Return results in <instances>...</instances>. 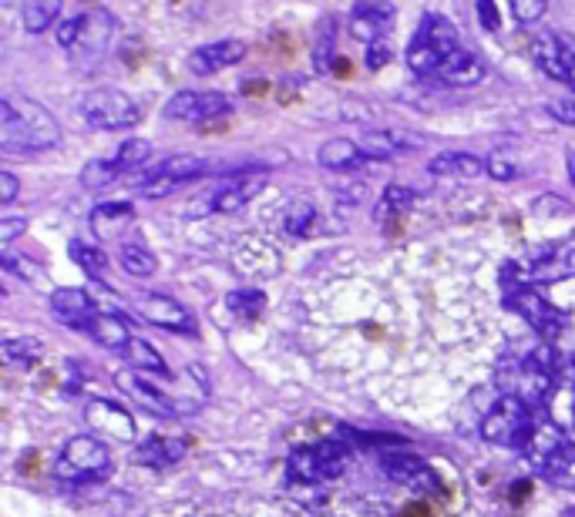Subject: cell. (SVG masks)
I'll return each instance as SVG.
<instances>
[{
	"label": "cell",
	"instance_id": "4",
	"mask_svg": "<svg viewBox=\"0 0 575 517\" xmlns=\"http://www.w3.org/2000/svg\"><path fill=\"white\" fill-rule=\"evenodd\" d=\"M535 420H539V414L528 404H522L518 396H502V401L485 414L481 436L498 447H525L535 430Z\"/></svg>",
	"mask_w": 575,
	"mask_h": 517
},
{
	"label": "cell",
	"instance_id": "35",
	"mask_svg": "<svg viewBox=\"0 0 575 517\" xmlns=\"http://www.w3.org/2000/svg\"><path fill=\"white\" fill-rule=\"evenodd\" d=\"M68 256L82 266V272H88L95 283H101L108 275V256L98 249V246H85V243H71L68 246Z\"/></svg>",
	"mask_w": 575,
	"mask_h": 517
},
{
	"label": "cell",
	"instance_id": "20",
	"mask_svg": "<svg viewBox=\"0 0 575 517\" xmlns=\"http://www.w3.org/2000/svg\"><path fill=\"white\" fill-rule=\"evenodd\" d=\"M394 4H357L351 14V34L367 45H383V34L394 24Z\"/></svg>",
	"mask_w": 575,
	"mask_h": 517
},
{
	"label": "cell",
	"instance_id": "2",
	"mask_svg": "<svg viewBox=\"0 0 575 517\" xmlns=\"http://www.w3.org/2000/svg\"><path fill=\"white\" fill-rule=\"evenodd\" d=\"M454 51H462V45H457V30L438 17V14H428L425 21H420L417 34H414V41L407 48V67L420 77H435V71L454 54Z\"/></svg>",
	"mask_w": 575,
	"mask_h": 517
},
{
	"label": "cell",
	"instance_id": "49",
	"mask_svg": "<svg viewBox=\"0 0 575 517\" xmlns=\"http://www.w3.org/2000/svg\"><path fill=\"white\" fill-rule=\"evenodd\" d=\"M565 165H568V182H572V188H575V151L565 155Z\"/></svg>",
	"mask_w": 575,
	"mask_h": 517
},
{
	"label": "cell",
	"instance_id": "31",
	"mask_svg": "<svg viewBox=\"0 0 575 517\" xmlns=\"http://www.w3.org/2000/svg\"><path fill=\"white\" fill-rule=\"evenodd\" d=\"M132 219H135V212H132L129 202H111V206H98V209L91 212V229H95L101 238H108V235L119 232V225H129Z\"/></svg>",
	"mask_w": 575,
	"mask_h": 517
},
{
	"label": "cell",
	"instance_id": "30",
	"mask_svg": "<svg viewBox=\"0 0 575 517\" xmlns=\"http://www.w3.org/2000/svg\"><path fill=\"white\" fill-rule=\"evenodd\" d=\"M542 477L562 491H575V447L565 444L555 457H549L542 464Z\"/></svg>",
	"mask_w": 575,
	"mask_h": 517
},
{
	"label": "cell",
	"instance_id": "18",
	"mask_svg": "<svg viewBox=\"0 0 575 517\" xmlns=\"http://www.w3.org/2000/svg\"><path fill=\"white\" fill-rule=\"evenodd\" d=\"M246 58V45L236 41V37H225V41H212V45H203L188 54V71L199 74V77H209V74H219L225 67H233Z\"/></svg>",
	"mask_w": 575,
	"mask_h": 517
},
{
	"label": "cell",
	"instance_id": "17",
	"mask_svg": "<svg viewBox=\"0 0 575 517\" xmlns=\"http://www.w3.org/2000/svg\"><path fill=\"white\" fill-rule=\"evenodd\" d=\"M266 182H270V172H243V175H236L233 182H225V185H219L216 188V195H212V209L216 212H225V216H233V212H240V209H246L253 198L266 188Z\"/></svg>",
	"mask_w": 575,
	"mask_h": 517
},
{
	"label": "cell",
	"instance_id": "33",
	"mask_svg": "<svg viewBox=\"0 0 575 517\" xmlns=\"http://www.w3.org/2000/svg\"><path fill=\"white\" fill-rule=\"evenodd\" d=\"M414 206V192L404 188V185H388L380 195V202L374 209V219H404V212Z\"/></svg>",
	"mask_w": 575,
	"mask_h": 517
},
{
	"label": "cell",
	"instance_id": "43",
	"mask_svg": "<svg viewBox=\"0 0 575 517\" xmlns=\"http://www.w3.org/2000/svg\"><path fill=\"white\" fill-rule=\"evenodd\" d=\"M488 175L498 179V182H512V179L518 175V169L509 162V158H505L502 151H494V155L488 158Z\"/></svg>",
	"mask_w": 575,
	"mask_h": 517
},
{
	"label": "cell",
	"instance_id": "12",
	"mask_svg": "<svg viewBox=\"0 0 575 517\" xmlns=\"http://www.w3.org/2000/svg\"><path fill=\"white\" fill-rule=\"evenodd\" d=\"M575 275V238H565V243H549L542 253H535L528 280L535 286H552Z\"/></svg>",
	"mask_w": 575,
	"mask_h": 517
},
{
	"label": "cell",
	"instance_id": "27",
	"mask_svg": "<svg viewBox=\"0 0 575 517\" xmlns=\"http://www.w3.org/2000/svg\"><path fill=\"white\" fill-rule=\"evenodd\" d=\"M98 346H105V349H129V343L135 340L132 336V330L125 327V320H119L114 312H108V309H101L98 316H95V323L85 330Z\"/></svg>",
	"mask_w": 575,
	"mask_h": 517
},
{
	"label": "cell",
	"instance_id": "42",
	"mask_svg": "<svg viewBox=\"0 0 575 517\" xmlns=\"http://www.w3.org/2000/svg\"><path fill=\"white\" fill-rule=\"evenodd\" d=\"M24 232H27V216H4L0 219V243H4V249H11V243Z\"/></svg>",
	"mask_w": 575,
	"mask_h": 517
},
{
	"label": "cell",
	"instance_id": "47",
	"mask_svg": "<svg viewBox=\"0 0 575 517\" xmlns=\"http://www.w3.org/2000/svg\"><path fill=\"white\" fill-rule=\"evenodd\" d=\"M478 21H481L488 30L502 27V21H498V4H488V0H481V4H478Z\"/></svg>",
	"mask_w": 575,
	"mask_h": 517
},
{
	"label": "cell",
	"instance_id": "1",
	"mask_svg": "<svg viewBox=\"0 0 575 517\" xmlns=\"http://www.w3.org/2000/svg\"><path fill=\"white\" fill-rule=\"evenodd\" d=\"M61 138L58 122L45 104H37L24 95L0 98V148L8 155H30L48 151Z\"/></svg>",
	"mask_w": 575,
	"mask_h": 517
},
{
	"label": "cell",
	"instance_id": "6",
	"mask_svg": "<svg viewBox=\"0 0 575 517\" xmlns=\"http://www.w3.org/2000/svg\"><path fill=\"white\" fill-rule=\"evenodd\" d=\"M351 464V451L343 447L340 441H323L314 447H303L290 457V473L299 477V481H333Z\"/></svg>",
	"mask_w": 575,
	"mask_h": 517
},
{
	"label": "cell",
	"instance_id": "14",
	"mask_svg": "<svg viewBox=\"0 0 575 517\" xmlns=\"http://www.w3.org/2000/svg\"><path fill=\"white\" fill-rule=\"evenodd\" d=\"M85 423H88L91 433H108V436H114V441H122V444H132L135 433H138L135 417L125 407L111 404V401H91L85 407Z\"/></svg>",
	"mask_w": 575,
	"mask_h": 517
},
{
	"label": "cell",
	"instance_id": "28",
	"mask_svg": "<svg viewBox=\"0 0 575 517\" xmlns=\"http://www.w3.org/2000/svg\"><path fill=\"white\" fill-rule=\"evenodd\" d=\"M119 262L129 275H135V280H148V275H156L159 269L156 256H151L142 243H132V238H125L119 246Z\"/></svg>",
	"mask_w": 575,
	"mask_h": 517
},
{
	"label": "cell",
	"instance_id": "44",
	"mask_svg": "<svg viewBox=\"0 0 575 517\" xmlns=\"http://www.w3.org/2000/svg\"><path fill=\"white\" fill-rule=\"evenodd\" d=\"M549 114L555 118V122L575 128V95H572V98H552V101H549Z\"/></svg>",
	"mask_w": 575,
	"mask_h": 517
},
{
	"label": "cell",
	"instance_id": "45",
	"mask_svg": "<svg viewBox=\"0 0 575 517\" xmlns=\"http://www.w3.org/2000/svg\"><path fill=\"white\" fill-rule=\"evenodd\" d=\"M21 195V182L14 172H0V206H14Z\"/></svg>",
	"mask_w": 575,
	"mask_h": 517
},
{
	"label": "cell",
	"instance_id": "24",
	"mask_svg": "<svg viewBox=\"0 0 575 517\" xmlns=\"http://www.w3.org/2000/svg\"><path fill=\"white\" fill-rule=\"evenodd\" d=\"M188 451L185 441H179V436H162V433H151L148 441H142L135 447V460L145 464V467H162V464H175L182 460Z\"/></svg>",
	"mask_w": 575,
	"mask_h": 517
},
{
	"label": "cell",
	"instance_id": "8",
	"mask_svg": "<svg viewBox=\"0 0 575 517\" xmlns=\"http://www.w3.org/2000/svg\"><path fill=\"white\" fill-rule=\"evenodd\" d=\"M509 306L522 316L528 327H535V333H539L546 343H555V340L562 336V330H565V312L555 309L535 286H518V290H512Z\"/></svg>",
	"mask_w": 575,
	"mask_h": 517
},
{
	"label": "cell",
	"instance_id": "10",
	"mask_svg": "<svg viewBox=\"0 0 575 517\" xmlns=\"http://www.w3.org/2000/svg\"><path fill=\"white\" fill-rule=\"evenodd\" d=\"M114 386H119L125 396H132L135 407H145L148 414L166 417V420H175V417H179V410H175L179 404L162 390V383L145 380L138 370H119V373H114Z\"/></svg>",
	"mask_w": 575,
	"mask_h": 517
},
{
	"label": "cell",
	"instance_id": "51",
	"mask_svg": "<svg viewBox=\"0 0 575 517\" xmlns=\"http://www.w3.org/2000/svg\"><path fill=\"white\" fill-rule=\"evenodd\" d=\"M568 517H575V510H568Z\"/></svg>",
	"mask_w": 575,
	"mask_h": 517
},
{
	"label": "cell",
	"instance_id": "29",
	"mask_svg": "<svg viewBox=\"0 0 575 517\" xmlns=\"http://www.w3.org/2000/svg\"><path fill=\"white\" fill-rule=\"evenodd\" d=\"M45 353V343L37 336H11L0 343V356H4V364L11 367H27V364H37Z\"/></svg>",
	"mask_w": 575,
	"mask_h": 517
},
{
	"label": "cell",
	"instance_id": "22",
	"mask_svg": "<svg viewBox=\"0 0 575 517\" xmlns=\"http://www.w3.org/2000/svg\"><path fill=\"white\" fill-rule=\"evenodd\" d=\"M357 145H360L367 162H388V158L401 155L404 148H417L420 141L411 135H401V132H367L357 138Z\"/></svg>",
	"mask_w": 575,
	"mask_h": 517
},
{
	"label": "cell",
	"instance_id": "9",
	"mask_svg": "<svg viewBox=\"0 0 575 517\" xmlns=\"http://www.w3.org/2000/svg\"><path fill=\"white\" fill-rule=\"evenodd\" d=\"M233 101L222 91H175L162 114L172 118V122H209V118H219V114H229Z\"/></svg>",
	"mask_w": 575,
	"mask_h": 517
},
{
	"label": "cell",
	"instance_id": "15",
	"mask_svg": "<svg viewBox=\"0 0 575 517\" xmlns=\"http://www.w3.org/2000/svg\"><path fill=\"white\" fill-rule=\"evenodd\" d=\"M531 54H535V64H539L549 77H555V82H568V67L575 61V41H572V37L546 30V34L535 37Z\"/></svg>",
	"mask_w": 575,
	"mask_h": 517
},
{
	"label": "cell",
	"instance_id": "34",
	"mask_svg": "<svg viewBox=\"0 0 575 517\" xmlns=\"http://www.w3.org/2000/svg\"><path fill=\"white\" fill-rule=\"evenodd\" d=\"M61 14V4L58 0H37V4H24L21 11V21H24V30L27 34H45Z\"/></svg>",
	"mask_w": 575,
	"mask_h": 517
},
{
	"label": "cell",
	"instance_id": "32",
	"mask_svg": "<svg viewBox=\"0 0 575 517\" xmlns=\"http://www.w3.org/2000/svg\"><path fill=\"white\" fill-rule=\"evenodd\" d=\"M125 356H129V364H132V370H148V373H169V367H166V360H162V353L151 346L148 340H142V336H135L132 343H129V349H125Z\"/></svg>",
	"mask_w": 575,
	"mask_h": 517
},
{
	"label": "cell",
	"instance_id": "41",
	"mask_svg": "<svg viewBox=\"0 0 575 517\" xmlns=\"http://www.w3.org/2000/svg\"><path fill=\"white\" fill-rule=\"evenodd\" d=\"M549 11V4H542V0H515L512 4V17L522 21V24H535V21H542Z\"/></svg>",
	"mask_w": 575,
	"mask_h": 517
},
{
	"label": "cell",
	"instance_id": "50",
	"mask_svg": "<svg viewBox=\"0 0 575 517\" xmlns=\"http://www.w3.org/2000/svg\"><path fill=\"white\" fill-rule=\"evenodd\" d=\"M568 85L575 88V61H572V67H568Z\"/></svg>",
	"mask_w": 575,
	"mask_h": 517
},
{
	"label": "cell",
	"instance_id": "25",
	"mask_svg": "<svg viewBox=\"0 0 575 517\" xmlns=\"http://www.w3.org/2000/svg\"><path fill=\"white\" fill-rule=\"evenodd\" d=\"M317 162L323 169H333V172H347V169L364 165L367 158H364V151L354 138H330L317 148Z\"/></svg>",
	"mask_w": 575,
	"mask_h": 517
},
{
	"label": "cell",
	"instance_id": "48",
	"mask_svg": "<svg viewBox=\"0 0 575 517\" xmlns=\"http://www.w3.org/2000/svg\"><path fill=\"white\" fill-rule=\"evenodd\" d=\"M391 61V51H388V45H370V58H367V64L377 71V67H383Z\"/></svg>",
	"mask_w": 575,
	"mask_h": 517
},
{
	"label": "cell",
	"instance_id": "19",
	"mask_svg": "<svg viewBox=\"0 0 575 517\" xmlns=\"http://www.w3.org/2000/svg\"><path fill=\"white\" fill-rule=\"evenodd\" d=\"M383 473L391 477V481L411 488V491H420V494H428L438 488V477L435 470L425 464V460H417V457H407V454H391V457H383Z\"/></svg>",
	"mask_w": 575,
	"mask_h": 517
},
{
	"label": "cell",
	"instance_id": "11",
	"mask_svg": "<svg viewBox=\"0 0 575 517\" xmlns=\"http://www.w3.org/2000/svg\"><path fill=\"white\" fill-rule=\"evenodd\" d=\"M132 309L138 316H145L148 323H156L162 330H172V333H188L192 323H196V320H192V312L179 299L162 296V293H135L132 296Z\"/></svg>",
	"mask_w": 575,
	"mask_h": 517
},
{
	"label": "cell",
	"instance_id": "38",
	"mask_svg": "<svg viewBox=\"0 0 575 517\" xmlns=\"http://www.w3.org/2000/svg\"><path fill=\"white\" fill-rule=\"evenodd\" d=\"M314 219H317V209L306 202V198H296V202H290V209L283 212V229L290 235H306Z\"/></svg>",
	"mask_w": 575,
	"mask_h": 517
},
{
	"label": "cell",
	"instance_id": "39",
	"mask_svg": "<svg viewBox=\"0 0 575 517\" xmlns=\"http://www.w3.org/2000/svg\"><path fill=\"white\" fill-rule=\"evenodd\" d=\"M262 303H266V299H262L259 290H246V293H233V296H229V309L240 312L243 320H256L259 309H262Z\"/></svg>",
	"mask_w": 575,
	"mask_h": 517
},
{
	"label": "cell",
	"instance_id": "7",
	"mask_svg": "<svg viewBox=\"0 0 575 517\" xmlns=\"http://www.w3.org/2000/svg\"><path fill=\"white\" fill-rule=\"evenodd\" d=\"M206 172H209L206 158H199V155H172V158H166L156 172L138 182V192L145 198H162V195H172L175 188H182L188 182L203 179Z\"/></svg>",
	"mask_w": 575,
	"mask_h": 517
},
{
	"label": "cell",
	"instance_id": "13",
	"mask_svg": "<svg viewBox=\"0 0 575 517\" xmlns=\"http://www.w3.org/2000/svg\"><path fill=\"white\" fill-rule=\"evenodd\" d=\"M119 34V21L114 14H108L105 8H91L78 17V45H74L71 54L78 58H98Z\"/></svg>",
	"mask_w": 575,
	"mask_h": 517
},
{
	"label": "cell",
	"instance_id": "37",
	"mask_svg": "<svg viewBox=\"0 0 575 517\" xmlns=\"http://www.w3.org/2000/svg\"><path fill=\"white\" fill-rule=\"evenodd\" d=\"M148 158H151V141L148 138H129L119 148V155H114V162L122 165V172H138Z\"/></svg>",
	"mask_w": 575,
	"mask_h": 517
},
{
	"label": "cell",
	"instance_id": "5",
	"mask_svg": "<svg viewBox=\"0 0 575 517\" xmlns=\"http://www.w3.org/2000/svg\"><path fill=\"white\" fill-rule=\"evenodd\" d=\"M78 114L85 118V125L98 128V132H125L132 125H138V104L135 98H129L119 88H95L78 101Z\"/></svg>",
	"mask_w": 575,
	"mask_h": 517
},
{
	"label": "cell",
	"instance_id": "26",
	"mask_svg": "<svg viewBox=\"0 0 575 517\" xmlns=\"http://www.w3.org/2000/svg\"><path fill=\"white\" fill-rule=\"evenodd\" d=\"M565 447V436H562V430L552 423V420H535V430H531V436H528V444H525V454L531 457V464L542 470V464L549 460V457H555L559 451Z\"/></svg>",
	"mask_w": 575,
	"mask_h": 517
},
{
	"label": "cell",
	"instance_id": "46",
	"mask_svg": "<svg viewBox=\"0 0 575 517\" xmlns=\"http://www.w3.org/2000/svg\"><path fill=\"white\" fill-rule=\"evenodd\" d=\"M58 45L68 48V51H74V45H78V17H71V21H64L58 27Z\"/></svg>",
	"mask_w": 575,
	"mask_h": 517
},
{
	"label": "cell",
	"instance_id": "23",
	"mask_svg": "<svg viewBox=\"0 0 575 517\" xmlns=\"http://www.w3.org/2000/svg\"><path fill=\"white\" fill-rule=\"evenodd\" d=\"M431 175H457V179H478L488 172V158H478L472 151H441L428 165Z\"/></svg>",
	"mask_w": 575,
	"mask_h": 517
},
{
	"label": "cell",
	"instance_id": "40",
	"mask_svg": "<svg viewBox=\"0 0 575 517\" xmlns=\"http://www.w3.org/2000/svg\"><path fill=\"white\" fill-rule=\"evenodd\" d=\"M4 269L14 272V275H21V280H27V283H37V280H41V266L30 262V259H21L14 249H4Z\"/></svg>",
	"mask_w": 575,
	"mask_h": 517
},
{
	"label": "cell",
	"instance_id": "21",
	"mask_svg": "<svg viewBox=\"0 0 575 517\" xmlns=\"http://www.w3.org/2000/svg\"><path fill=\"white\" fill-rule=\"evenodd\" d=\"M485 74H488V67H485V61L475 54V51H454L438 71H435V77L441 85H454V88H472V85H478V82H485Z\"/></svg>",
	"mask_w": 575,
	"mask_h": 517
},
{
	"label": "cell",
	"instance_id": "16",
	"mask_svg": "<svg viewBox=\"0 0 575 517\" xmlns=\"http://www.w3.org/2000/svg\"><path fill=\"white\" fill-rule=\"evenodd\" d=\"M51 312H54L58 323H64L71 330H88L101 309L95 306L91 293L74 290V286H61V290L51 293Z\"/></svg>",
	"mask_w": 575,
	"mask_h": 517
},
{
	"label": "cell",
	"instance_id": "36",
	"mask_svg": "<svg viewBox=\"0 0 575 517\" xmlns=\"http://www.w3.org/2000/svg\"><path fill=\"white\" fill-rule=\"evenodd\" d=\"M122 175V165L114 162V158H95V162H88L85 169H82V185L88 188V192H101V188H108L114 179Z\"/></svg>",
	"mask_w": 575,
	"mask_h": 517
},
{
	"label": "cell",
	"instance_id": "3",
	"mask_svg": "<svg viewBox=\"0 0 575 517\" xmlns=\"http://www.w3.org/2000/svg\"><path fill=\"white\" fill-rule=\"evenodd\" d=\"M111 473L108 447L91 433H78L64 444L61 457L54 460V481L82 484V481H105Z\"/></svg>",
	"mask_w": 575,
	"mask_h": 517
}]
</instances>
